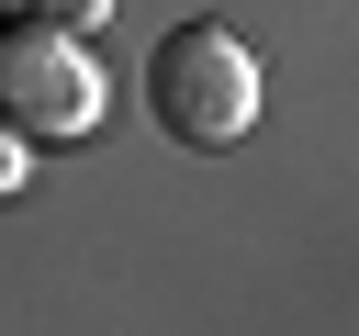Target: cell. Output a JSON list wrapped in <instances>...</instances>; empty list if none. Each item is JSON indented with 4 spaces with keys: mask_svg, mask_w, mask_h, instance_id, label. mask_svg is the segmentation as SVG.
Instances as JSON below:
<instances>
[{
    "mask_svg": "<svg viewBox=\"0 0 359 336\" xmlns=\"http://www.w3.org/2000/svg\"><path fill=\"white\" fill-rule=\"evenodd\" d=\"M112 112V67L67 22H0V123L22 146H79Z\"/></svg>",
    "mask_w": 359,
    "mask_h": 336,
    "instance_id": "6da1fadb",
    "label": "cell"
},
{
    "mask_svg": "<svg viewBox=\"0 0 359 336\" xmlns=\"http://www.w3.org/2000/svg\"><path fill=\"white\" fill-rule=\"evenodd\" d=\"M146 101H157V123L180 146H236L258 123V56L224 22H180L157 45V67H146Z\"/></svg>",
    "mask_w": 359,
    "mask_h": 336,
    "instance_id": "7a4b0ae2",
    "label": "cell"
},
{
    "mask_svg": "<svg viewBox=\"0 0 359 336\" xmlns=\"http://www.w3.org/2000/svg\"><path fill=\"white\" fill-rule=\"evenodd\" d=\"M22 157H34V146H22V134H11V123H0V202H11V190H22Z\"/></svg>",
    "mask_w": 359,
    "mask_h": 336,
    "instance_id": "3957f363",
    "label": "cell"
}]
</instances>
